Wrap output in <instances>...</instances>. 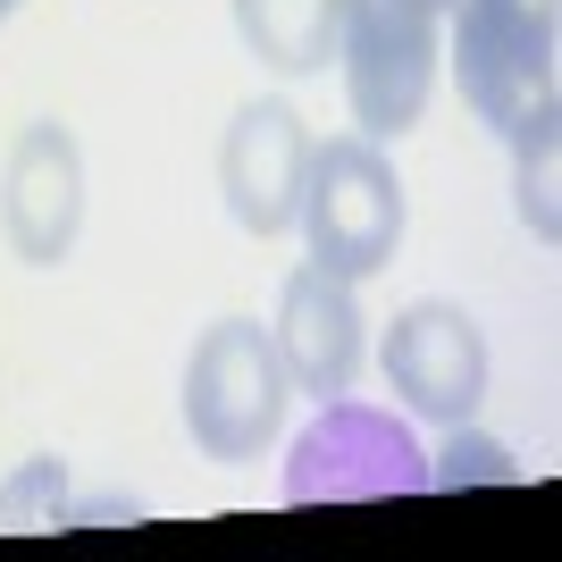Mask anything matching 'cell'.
I'll return each mask as SVG.
<instances>
[{
	"label": "cell",
	"mask_w": 562,
	"mask_h": 562,
	"mask_svg": "<svg viewBox=\"0 0 562 562\" xmlns=\"http://www.w3.org/2000/svg\"><path fill=\"white\" fill-rule=\"evenodd\" d=\"M235 34L260 68L278 76H328L336 59V25H345V0H227Z\"/></svg>",
	"instance_id": "30bf717a"
},
{
	"label": "cell",
	"mask_w": 562,
	"mask_h": 562,
	"mask_svg": "<svg viewBox=\"0 0 562 562\" xmlns=\"http://www.w3.org/2000/svg\"><path fill=\"white\" fill-rule=\"evenodd\" d=\"M303 168H311V126L294 101H244L218 135V193H227V218L244 235H285L294 227V202H303Z\"/></svg>",
	"instance_id": "9c48e42d"
},
{
	"label": "cell",
	"mask_w": 562,
	"mask_h": 562,
	"mask_svg": "<svg viewBox=\"0 0 562 562\" xmlns=\"http://www.w3.org/2000/svg\"><path fill=\"white\" fill-rule=\"evenodd\" d=\"M18 9H25V0H0V25H9V18H18Z\"/></svg>",
	"instance_id": "5bb4252c"
},
{
	"label": "cell",
	"mask_w": 562,
	"mask_h": 562,
	"mask_svg": "<svg viewBox=\"0 0 562 562\" xmlns=\"http://www.w3.org/2000/svg\"><path fill=\"white\" fill-rule=\"evenodd\" d=\"M403 177L386 160V143L370 135H336L311 143L303 168V202H294V227H303V252L328 269V278L370 285L403 244Z\"/></svg>",
	"instance_id": "3957f363"
},
{
	"label": "cell",
	"mask_w": 562,
	"mask_h": 562,
	"mask_svg": "<svg viewBox=\"0 0 562 562\" xmlns=\"http://www.w3.org/2000/svg\"><path fill=\"white\" fill-rule=\"evenodd\" d=\"M0 529H68V462H25L0 487Z\"/></svg>",
	"instance_id": "4fadbf2b"
},
{
	"label": "cell",
	"mask_w": 562,
	"mask_h": 562,
	"mask_svg": "<svg viewBox=\"0 0 562 562\" xmlns=\"http://www.w3.org/2000/svg\"><path fill=\"white\" fill-rule=\"evenodd\" d=\"M554 126L562 117H538V126H520V135L504 143V151H513V211L546 252L562 244V135Z\"/></svg>",
	"instance_id": "8fae6325"
},
{
	"label": "cell",
	"mask_w": 562,
	"mask_h": 562,
	"mask_svg": "<svg viewBox=\"0 0 562 562\" xmlns=\"http://www.w3.org/2000/svg\"><path fill=\"white\" fill-rule=\"evenodd\" d=\"M453 76L479 126L513 143L562 117V0H453Z\"/></svg>",
	"instance_id": "6da1fadb"
},
{
	"label": "cell",
	"mask_w": 562,
	"mask_h": 562,
	"mask_svg": "<svg viewBox=\"0 0 562 562\" xmlns=\"http://www.w3.org/2000/svg\"><path fill=\"white\" fill-rule=\"evenodd\" d=\"M513 479H520L513 446L479 437L470 420H453V437L437 446V462H428V487H513Z\"/></svg>",
	"instance_id": "7c38bea8"
},
{
	"label": "cell",
	"mask_w": 562,
	"mask_h": 562,
	"mask_svg": "<svg viewBox=\"0 0 562 562\" xmlns=\"http://www.w3.org/2000/svg\"><path fill=\"white\" fill-rule=\"evenodd\" d=\"M0 235L25 269H59L85 235V143L59 126V117H34L18 143H9V168H0Z\"/></svg>",
	"instance_id": "52a82bcc"
},
{
	"label": "cell",
	"mask_w": 562,
	"mask_h": 562,
	"mask_svg": "<svg viewBox=\"0 0 562 562\" xmlns=\"http://www.w3.org/2000/svg\"><path fill=\"white\" fill-rule=\"evenodd\" d=\"M285 361L269 345L260 319H211V328L193 336L186 352V437L202 462L235 470V462H260V453L278 446L285 428Z\"/></svg>",
	"instance_id": "7a4b0ae2"
},
{
	"label": "cell",
	"mask_w": 562,
	"mask_h": 562,
	"mask_svg": "<svg viewBox=\"0 0 562 562\" xmlns=\"http://www.w3.org/2000/svg\"><path fill=\"white\" fill-rule=\"evenodd\" d=\"M285 361V386L294 395H352L361 386V361H370V319H361V285L352 278H328L319 260H303L278 294V328H269Z\"/></svg>",
	"instance_id": "ba28073f"
},
{
	"label": "cell",
	"mask_w": 562,
	"mask_h": 562,
	"mask_svg": "<svg viewBox=\"0 0 562 562\" xmlns=\"http://www.w3.org/2000/svg\"><path fill=\"white\" fill-rule=\"evenodd\" d=\"M336 68H345L352 126L370 143H395L428 117L437 68H446V18L420 9V0H345Z\"/></svg>",
	"instance_id": "277c9868"
},
{
	"label": "cell",
	"mask_w": 562,
	"mask_h": 562,
	"mask_svg": "<svg viewBox=\"0 0 562 562\" xmlns=\"http://www.w3.org/2000/svg\"><path fill=\"white\" fill-rule=\"evenodd\" d=\"M420 9H437V18H446V9H453V0H420Z\"/></svg>",
	"instance_id": "9a60e30c"
},
{
	"label": "cell",
	"mask_w": 562,
	"mask_h": 562,
	"mask_svg": "<svg viewBox=\"0 0 562 562\" xmlns=\"http://www.w3.org/2000/svg\"><path fill=\"white\" fill-rule=\"evenodd\" d=\"M428 453L412 446V428L378 403H319V420L285 453V495L294 504H386V495H420Z\"/></svg>",
	"instance_id": "5b68a950"
},
{
	"label": "cell",
	"mask_w": 562,
	"mask_h": 562,
	"mask_svg": "<svg viewBox=\"0 0 562 562\" xmlns=\"http://www.w3.org/2000/svg\"><path fill=\"white\" fill-rule=\"evenodd\" d=\"M378 378L412 420H479L487 403V336L462 303H412L378 336Z\"/></svg>",
	"instance_id": "8992f818"
}]
</instances>
